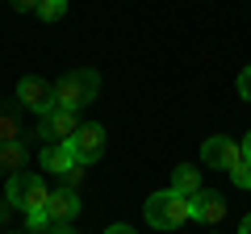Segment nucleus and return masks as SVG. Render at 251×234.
I'll return each mask as SVG.
<instances>
[{
	"mask_svg": "<svg viewBox=\"0 0 251 234\" xmlns=\"http://www.w3.org/2000/svg\"><path fill=\"white\" fill-rule=\"evenodd\" d=\"M63 180H67V188H75V184L84 180V163H75V167L67 171V176H63Z\"/></svg>",
	"mask_w": 251,
	"mask_h": 234,
	"instance_id": "obj_18",
	"label": "nucleus"
},
{
	"mask_svg": "<svg viewBox=\"0 0 251 234\" xmlns=\"http://www.w3.org/2000/svg\"><path fill=\"white\" fill-rule=\"evenodd\" d=\"M230 180H234V184H239V188H251V163H247V159H243V163H239V167H234V171H230Z\"/></svg>",
	"mask_w": 251,
	"mask_h": 234,
	"instance_id": "obj_15",
	"label": "nucleus"
},
{
	"mask_svg": "<svg viewBox=\"0 0 251 234\" xmlns=\"http://www.w3.org/2000/svg\"><path fill=\"white\" fill-rule=\"evenodd\" d=\"M67 151H72V159L84 163V167L97 163L100 155H105V126H97V121H92V126H80L72 138H67Z\"/></svg>",
	"mask_w": 251,
	"mask_h": 234,
	"instance_id": "obj_4",
	"label": "nucleus"
},
{
	"mask_svg": "<svg viewBox=\"0 0 251 234\" xmlns=\"http://www.w3.org/2000/svg\"><path fill=\"white\" fill-rule=\"evenodd\" d=\"M25 171V146L21 142H0V176Z\"/></svg>",
	"mask_w": 251,
	"mask_h": 234,
	"instance_id": "obj_12",
	"label": "nucleus"
},
{
	"mask_svg": "<svg viewBox=\"0 0 251 234\" xmlns=\"http://www.w3.org/2000/svg\"><path fill=\"white\" fill-rule=\"evenodd\" d=\"M17 100L29 109V113L46 117L54 109V84L38 80V75H25V80H17Z\"/></svg>",
	"mask_w": 251,
	"mask_h": 234,
	"instance_id": "obj_6",
	"label": "nucleus"
},
{
	"mask_svg": "<svg viewBox=\"0 0 251 234\" xmlns=\"http://www.w3.org/2000/svg\"><path fill=\"white\" fill-rule=\"evenodd\" d=\"M21 121H17V109H0V142H21Z\"/></svg>",
	"mask_w": 251,
	"mask_h": 234,
	"instance_id": "obj_13",
	"label": "nucleus"
},
{
	"mask_svg": "<svg viewBox=\"0 0 251 234\" xmlns=\"http://www.w3.org/2000/svg\"><path fill=\"white\" fill-rule=\"evenodd\" d=\"M80 130V121H75V113H67V109H50V113L42 117L34 126L38 138H46V142H67V138Z\"/></svg>",
	"mask_w": 251,
	"mask_h": 234,
	"instance_id": "obj_7",
	"label": "nucleus"
},
{
	"mask_svg": "<svg viewBox=\"0 0 251 234\" xmlns=\"http://www.w3.org/2000/svg\"><path fill=\"white\" fill-rule=\"evenodd\" d=\"M63 13H67V0H42V4H38V17L42 21H59Z\"/></svg>",
	"mask_w": 251,
	"mask_h": 234,
	"instance_id": "obj_14",
	"label": "nucleus"
},
{
	"mask_svg": "<svg viewBox=\"0 0 251 234\" xmlns=\"http://www.w3.org/2000/svg\"><path fill=\"white\" fill-rule=\"evenodd\" d=\"M29 217V230H46V226H50V217H46V209L42 213H25Z\"/></svg>",
	"mask_w": 251,
	"mask_h": 234,
	"instance_id": "obj_17",
	"label": "nucleus"
},
{
	"mask_svg": "<svg viewBox=\"0 0 251 234\" xmlns=\"http://www.w3.org/2000/svg\"><path fill=\"white\" fill-rule=\"evenodd\" d=\"M75 213H80V197H75V188H59V192H50V201H46V217H50V226L72 222Z\"/></svg>",
	"mask_w": 251,
	"mask_h": 234,
	"instance_id": "obj_8",
	"label": "nucleus"
},
{
	"mask_svg": "<svg viewBox=\"0 0 251 234\" xmlns=\"http://www.w3.org/2000/svg\"><path fill=\"white\" fill-rule=\"evenodd\" d=\"M42 167L54 171V176H67V171L75 167V159H72V151H67V142H46V146H42Z\"/></svg>",
	"mask_w": 251,
	"mask_h": 234,
	"instance_id": "obj_10",
	"label": "nucleus"
},
{
	"mask_svg": "<svg viewBox=\"0 0 251 234\" xmlns=\"http://www.w3.org/2000/svg\"><path fill=\"white\" fill-rule=\"evenodd\" d=\"M143 213H147V222H151L155 230H176V226H184L188 217H193V201L180 197V192H172V188H163V192H151V197H147Z\"/></svg>",
	"mask_w": 251,
	"mask_h": 234,
	"instance_id": "obj_2",
	"label": "nucleus"
},
{
	"mask_svg": "<svg viewBox=\"0 0 251 234\" xmlns=\"http://www.w3.org/2000/svg\"><path fill=\"white\" fill-rule=\"evenodd\" d=\"M193 217H197V222H205V226L222 222V217H226V201H222V192L201 188L197 197H193Z\"/></svg>",
	"mask_w": 251,
	"mask_h": 234,
	"instance_id": "obj_9",
	"label": "nucleus"
},
{
	"mask_svg": "<svg viewBox=\"0 0 251 234\" xmlns=\"http://www.w3.org/2000/svg\"><path fill=\"white\" fill-rule=\"evenodd\" d=\"M105 234H134V230H130V226H109Z\"/></svg>",
	"mask_w": 251,
	"mask_h": 234,
	"instance_id": "obj_21",
	"label": "nucleus"
},
{
	"mask_svg": "<svg viewBox=\"0 0 251 234\" xmlns=\"http://www.w3.org/2000/svg\"><path fill=\"white\" fill-rule=\"evenodd\" d=\"M201 159H205V167H218V171L230 176V171L243 163V146L230 142L226 134H214V138H205V146H201Z\"/></svg>",
	"mask_w": 251,
	"mask_h": 234,
	"instance_id": "obj_5",
	"label": "nucleus"
},
{
	"mask_svg": "<svg viewBox=\"0 0 251 234\" xmlns=\"http://www.w3.org/2000/svg\"><path fill=\"white\" fill-rule=\"evenodd\" d=\"M4 201H9L13 209H25V213H42L46 201H50V188H46V180L34 176V171H17V176H9Z\"/></svg>",
	"mask_w": 251,
	"mask_h": 234,
	"instance_id": "obj_3",
	"label": "nucleus"
},
{
	"mask_svg": "<svg viewBox=\"0 0 251 234\" xmlns=\"http://www.w3.org/2000/svg\"><path fill=\"white\" fill-rule=\"evenodd\" d=\"M172 192H180V197H197L201 192V171L193 167V163H180L176 171H172Z\"/></svg>",
	"mask_w": 251,
	"mask_h": 234,
	"instance_id": "obj_11",
	"label": "nucleus"
},
{
	"mask_svg": "<svg viewBox=\"0 0 251 234\" xmlns=\"http://www.w3.org/2000/svg\"><path fill=\"white\" fill-rule=\"evenodd\" d=\"M100 92V75L92 67H75V71L59 75L54 80V109H67V113H80L84 105H92Z\"/></svg>",
	"mask_w": 251,
	"mask_h": 234,
	"instance_id": "obj_1",
	"label": "nucleus"
},
{
	"mask_svg": "<svg viewBox=\"0 0 251 234\" xmlns=\"http://www.w3.org/2000/svg\"><path fill=\"white\" fill-rule=\"evenodd\" d=\"M38 4L42 0H13V9H21V13H38Z\"/></svg>",
	"mask_w": 251,
	"mask_h": 234,
	"instance_id": "obj_19",
	"label": "nucleus"
},
{
	"mask_svg": "<svg viewBox=\"0 0 251 234\" xmlns=\"http://www.w3.org/2000/svg\"><path fill=\"white\" fill-rule=\"evenodd\" d=\"M239 234H251V213L243 217V226H239Z\"/></svg>",
	"mask_w": 251,
	"mask_h": 234,
	"instance_id": "obj_23",
	"label": "nucleus"
},
{
	"mask_svg": "<svg viewBox=\"0 0 251 234\" xmlns=\"http://www.w3.org/2000/svg\"><path fill=\"white\" fill-rule=\"evenodd\" d=\"M46 234H75L72 222H63V226H46Z\"/></svg>",
	"mask_w": 251,
	"mask_h": 234,
	"instance_id": "obj_20",
	"label": "nucleus"
},
{
	"mask_svg": "<svg viewBox=\"0 0 251 234\" xmlns=\"http://www.w3.org/2000/svg\"><path fill=\"white\" fill-rule=\"evenodd\" d=\"M239 96L251 100V67H243V71H239Z\"/></svg>",
	"mask_w": 251,
	"mask_h": 234,
	"instance_id": "obj_16",
	"label": "nucleus"
},
{
	"mask_svg": "<svg viewBox=\"0 0 251 234\" xmlns=\"http://www.w3.org/2000/svg\"><path fill=\"white\" fill-rule=\"evenodd\" d=\"M243 159H247V163H251V134H247V138H243Z\"/></svg>",
	"mask_w": 251,
	"mask_h": 234,
	"instance_id": "obj_22",
	"label": "nucleus"
}]
</instances>
